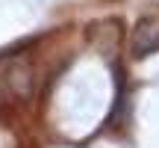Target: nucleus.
I'll list each match as a JSON object with an SVG mask.
<instances>
[{
	"instance_id": "obj_1",
	"label": "nucleus",
	"mask_w": 159,
	"mask_h": 148,
	"mask_svg": "<svg viewBox=\"0 0 159 148\" xmlns=\"http://www.w3.org/2000/svg\"><path fill=\"white\" fill-rule=\"evenodd\" d=\"M159 51V18L153 15H144L136 21L133 27V36H130V53L136 59H144L150 53Z\"/></svg>"
}]
</instances>
